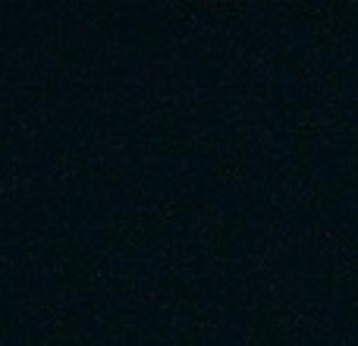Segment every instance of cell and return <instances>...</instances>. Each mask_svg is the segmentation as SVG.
Listing matches in <instances>:
<instances>
[{"label": "cell", "instance_id": "4", "mask_svg": "<svg viewBox=\"0 0 358 346\" xmlns=\"http://www.w3.org/2000/svg\"><path fill=\"white\" fill-rule=\"evenodd\" d=\"M334 274H336V280H340V284H349V280L358 274V255L352 252V249H343V252H336Z\"/></svg>", "mask_w": 358, "mask_h": 346}, {"label": "cell", "instance_id": "5", "mask_svg": "<svg viewBox=\"0 0 358 346\" xmlns=\"http://www.w3.org/2000/svg\"><path fill=\"white\" fill-rule=\"evenodd\" d=\"M343 101H346L349 117L358 123V73H349L346 79H343Z\"/></svg>", "mask_w": 358, "mask_h": 346}, {"label": "cell", "instance_id": "2", "mask_svg": "<svg viewBox=\"0 0 358 346\" xmlns=\"http://www.w3.org/2000/svg\"><path fill=\"white\" fill-rule=\"evenodd\" d=\"M302 324L308 334H327L334 328V305L330 303H308L302 309Z\"/></svg>", "mask_w": 358, "mask_h": 346}, {"label": "cell", "instance_id": "3", "mask_svg": "<svg viewBox=\"0 0 358 346\" xmlns=\"http://www.w3.org/2000/svg\"><path fill=\"white\" fill-rule=\"evenodd\" d=\"M324 76H327V67H324L321 60H305L302 67L296 69V82L302 88H315L324 82Z\"/></svg>", "mask_w": 358, "mask_h": 346}, {"label": "cell", "instance_id": "7", "mask_svg": "<svg viewBox=\"0 0 358 346\" xmlns=\"http://www.w3.org/2000/svg\"><path fill=\"white\" fill-rule=\"evenodd\" d=\"M283 346H305V337H302V334H289Z\"/></svg>", "mask_w": 358, "mask_h": 346}, {"label": "cell", "instance_id": "1", "mask_svg": "<svg viewBox=\"0 0 358 346\" xmlns=\"http://www.w3.org/2000/svg\"><path fill=\"white\" fill-rule=\"evenodd\" d=\"M302 130L305 136L311 139V148H324V145L334 139V130H336V117L330 111V104H315L302 120Z\"/></svg>", "mask_w": 358, "mask_h": 346}, {"label": "cell", "instance_id": "6", "mask_svg": "<svg viewBox=\"0 0 358 346\" xmlns=\"http://www.w3.org/2000/svg\"><path fill=\"white\" fill-rule=\"evenodd\" d=\"M299 236H302V242H311V246H327V242L334 240V233H330L327 227H317V223L315 227H305Z\"/></svg>", "mask_w": 358, "mask_h": 346}]
</instances>
